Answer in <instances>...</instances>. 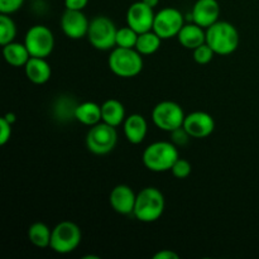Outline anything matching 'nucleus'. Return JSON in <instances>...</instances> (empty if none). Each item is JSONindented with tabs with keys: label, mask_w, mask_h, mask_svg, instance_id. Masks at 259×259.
<instances>
[{
	"label": "nucleus",
	"mask_w": 259,
	"mask_h": 259,
	"mask_svg": "<svg viewBox=\"0 0 259 259\" xmlns=\"http://www.w3.org/2000/svg\"><path fill=\"white\" fill-rule=\"evenodd\" d=\"M108 66L118 77L132 78L143 70V58L136 48L115 47L109 56Z\"/></svg>",
	"instance_id": "nucleus-4"
},
{
	"label": "nucleus",
	"mask_w": 259,
	"mask_h": 259,
	"mask_svg": "<svg viewBox=\"0 0 259 259\" xmlns=\"http://www.w3.org/2000/svg\"><path fill=\"white\" fill-rule=\"evenodd\" d=\"M75 120L83 125L93 126L101 121V105L94 101H83L78 104L75 111Z\"/></svg>",
	"instance_id": "nucleus-21"
},
{
	"label": "nucleus",
	"mask_w": 259,
	"mask_h": 259,
	"mask_svg": "<svg viewBox=\"0 0 259 259\" xmlns=\"http://www.w3.org/2000/svg\"><path fill=\"white\" fill-rule=\"evenodd\" d=\"M180 255L171 249H163L157 252L153 255V259H179Z\"/></svg>",
	"instance_id": "nucleus-33"
},
{
	"label": "nucleus",
	"mask_w": 259,
	"mask_h": 259,
	"mask_svg": "<svg viewBox=\"0 0 259 259\" xmlns=\"http://www.w3.org/2000/svg\"><path fill=\"white\" fill-rule=\"evenodd\" d=\"M191 171H192L191 163H190V162L185 158L177 159L171 168L172 175H174V176L179 180L187 179V177L191 175Z\"/></svg>",
	"instance_id": "nucleus-28"
},
{
	"label": "nucleus",
	"mask_w": 259,
	"mask_h": 259,
	"mask_svg": "<svg viewBox=\"0 0 259 259\" xmlns=\"http://www.w3.org/2000/svg\"><path fill=\"white\" fill-rule=\"evenodd\" d=\"M154 17L156 13L153 12V8L148 7L142 0L136 2L126 10V25L141 34L153 29Z\"/></svg>",
	"instance_id": "nucleus-11"
},
{
	"label": "nucleus",
	"mask_w": 259,
	"mask_h": 259,
	"mask_svg": "<svg viewBox=\"0 0 259 259\" xmlns=\"http://www.w3.org/2000/svg\"><path fill=\"white\" fill-rule=\"evenodd\" d=\"M137 194L128 185H118L114 187L109 196L111 209L120 215H131L134 212Z\"/></svg>",
	"instance_id": "nucleus-14"
},
{
	"label": "nucleus",
	"mask_w": 259,
	"mask_h": 259,
	"mask_svg": "<svg viewBox=\"0 0 259 259\" xmlns=\"http://www.w3.org/2000/svg\"><path fill=\"white\" fill-rule=\"evenodd\" d=\"M24 72L28 80L34 85H43L48 82L52 75V68L46 58L30 57L29 61L25 63Z\"/></svg>",
	"instance_id": "nucleus-17"
},
{
	"label": "nucleus",
	"mask_w": 259,
	"mask_h": 259,
	"mask_svg": "<svg viewBox=\"0 0 259 259\" xmlns=\"http://www.w3.org/2000/svg\"><path fill=\"white\" fill-rule=\"evenodd\" d=\"M192 56H194V60L196 63H199V65H207V63L212 61L215 52L207 43H204V45L199 46V47L192 51Z\"/></svg>",
	"instance_id": "nucleus-27"
},
{
	"label": "nucleus",
	"mask_w": 259,
	"mask_h": 259,
	"mask_svg": "<svg viewBox=\"0 0 259 259\" xmlns=\"http://www.w3.org/2000/svg\"><path fill=\"white\" fill-rule=\"evenodd\" d=\"M116 32L118 28L110 18L98 15L89 25L88 39L95 50L110 51L116 47Z\"/></svg>",
	"instance_id": "nucleus-5"
},
{
	"label": "nucleus",
	"mask_w": 259,
	"mask_h": 259,
	"mask_svg": "<svg viewBox=\"0 0 259 259\" xmlns=\"http://www.w3.org/2000/svg\"><path fill=\"white\" fill-rule=\"evenodd\" d=\"M3 56L8 65L13 67H24L25 63L32 57L24 43L18 42H10L3 46Z\"/></svg>",
	"instance_id": "nucleus-20"
},
{
	"label": "nucleus",
	"mask_w": 259,
	"mask_h": 259,
	"mask_svg": "<svg viewBox=\"0 0 259 259\" xmlns=\"http://www.w3.org/2000/svg\"><path fill=\"white\" fill-rule=\"evenodd\" d=\"M184 128L191 138L204 139L211 136L212 132L215 131V120L209 113L192 111L185 118Z\"/></svg>",
	"instance_id": "nucleus-13"
},
{
	"label": "nucleus",
	"mask_w": 259,
	"mask_h": 259,
	"mask_svg": "<svg viewBox=\"0 0 259 259\" xmlns=\"http://www.w3.org/2000/svg\"><path fill=\"white\" fill-rule=\"evenodd\" d=\"M185 25V18L176 8H163L156 13L153 23V32H156L162 40L177 37Z\"/></svg>",
	"instance_id": "nucleus-10"
},
{
	"label": "nucleus",
	"mask_w": 259,
	"mask_h": 259,
	"mask_svg": "<svg viewBox=\"0 0 259 259\" xmlns=\"http://www.w3.org/2000/svg\"><path fill=\"white\" fill-rule=\"evenodd\" d=\"M17 37V25L9 14H0V45L14 42Z\"/></svg>",
	"instance_id": "nucleus-25"
},
{
	"label": "nucleus",
	"mask_w": 259,
	"mask_h": 259,
	"mask_svg": "<svg viewBox=\"0 0 259 259\" xmlns=\"http://www.w3.org/2000/svg\"><path fill=\"white\" fill-rule=\"evenodd\" d=\"M179 43L186 50L194 51L199 46L206 43V30L196 23H187L177 34Z\"/></svg>",
	"instance_id": "nucleus-18"
},
{
	"label": "nucleus",
	"mask_w": 259,
	"mask_h": 259,
	"mask_svg": "<svg viewBox=\"0 0 259 259\" xmlns=\"http://www.w3.org/2000/svg\"><path fill=\"white\" fill-rule=\"evenodd\" d=\"M142 2L146 3V4L148 5V7L153 8V9L157 7V5L159 4V0H142Z\"/></svg>",
	"instance_id": "nucleus-34"
},
{
	"label": "nucleus",
	"mask_w": 259,
	"mask_h": 259,
	"mask_svg": "<svg viewBox=\"0 0 259 259\" xmlns=\"http://www.w3.org/2000/svg\"><path fill=\"white\" fill-rule=\"evenodd\" d=\"M40 2H45V0H40Z\"/></svg>",
	"instance_id": "nucleus-37"
},
{
	"label": "nucleus",
	"mask_w": 259,
	"mask_h": 259,
	"mask_svg": "<svg viewBox=\"0 0 259 259\" xmlns=\"http://www.w3.org/2000/svg\"><path fill=\"white\" fill-rule=\"evenodd\" d=\"M139 33L132 29L129 25L120 28L116 32V47L123 48H136Z\"/></svg>",
	"instance_id": "nucleus-26"
},
{
	"label": "nucleus",
	"mask_w": 259,
	"mask_h": 259,
	"mask_svg": "<svg viewBox=\"0 0 259 259\" xmlns=\"http://www.w3.org/2000/svg\"><path fill=\"white\" fill-rule=\"evenodd\" d=\"M185 118L186 114L181 105L171 100L161 101L152 110V120L154 125L168 133L184 125Z\"/></svg>",
	"instance_id": "nucleus-8"
},
{
	"label": "nucleus",
	"mask_w": 259,
	"mask_h": 259,
	"mask_svg": "<svg viewBox=\"0 0 259 259\" xmlns=\"http://www.w3.org/2000/svg\"><path fill=\"white\" fill-rule=\"evenodd\" d=\"M12 126L13 124L9 123L4 116L0 118V144L2 146H5L10 141V137H12Z\"/></svg>",
	"instance_id": "nucleus-31"
},
{
	"label": "nucleus",
	"mask_w": 259,
	"mask_h": 259,
	"mask_svg": "<svg viewBox=\"0 0 259 259\" xmlns=\"http://www.w3.org/2000/svg\"><path fill=\"white\" fill-rule=\"evenodd\" d=\"M78 104L71 100L70 98H60L55 104V115L62 121H68L70 119H75V111Z\"/></svg>",
	"instance_id": "nucleus-24"
},
{
	"label": "nucleus",
	"mask_w": 259,
	"mask_h": 259,
	"mask_svg": "<svg viewBox=\"0 0 259 259\" xmlns=\"http://www.w3.org/2000/svg\"><path fill=\"white\" fill-rule=\"evenodd\" d=\"M126 118L125 108L121 101L116 99H108L101 105V121L113 126H119Z\"/></svg>",
	"instance_id": "nucleus-19"
},
{
	"label": "nucleus",
	"mask_w": 259,
	"mask_h": 259,
	"mask_svg": "<svg viewBox=\"0 0 259 259\" xmlns=\"http://www.w3.org/2000/svg\"><path fill=\"white\" fill-rule=\"evenodd\" d=\"M4 118L7 119V120L9 121V123H12V124L15 121V115H14V114H12V113H8L7 115H4Z\"/></svg>",
	"instance_id": "nucleus-35"
},
{
	"label": "nucleus",
	"mask_w": 259,
	"mask_h": 259,
	"mask_svg": "<svg viewBox=\"0 0 259 259\" xmlns=\"http://www.w3.org/2000/svg\"><path fill=\"white\" fill-rule=\"evenodd\" d=\"M88 4L89 0H65L66 9L70 10H83Z\"/></svg>",
	"instance_id": "nucleus-32"
},
{
	"label": "nucleus",
	"mask_w": 259,
	"mask_h": 259,
	"mask_svg": "<svg viewBox=\"0 0 259 259\" xmlns=\"http://www.w3.org/2000/svg\"><path fill=\"white\" fill-rule=\"evenodd\" d=\"M90 20L82 10L66 9L61 17V29L70 39H81L88 37Z\"/></svg>",
	"instance_id": "nucleus-12"
},
{
	"label": "nucleus",
	"mask_w": 259,
	"mask_h": 259,
	"mask_svg": "<svg viewBox=\"0 0 259 259\" xmlns=\"http://www.w3.org/2000/svg\"><path fill=\"white\" fill-rule=\"evenodd\" d=\"M85 143L89 152L96 156H104L115 148L118 143V132L115 126L100 121L90 126V131L86 134Z\"/></svg>",
	"instance_id": "nucleus-6"
},
{
	"label": "nucleus",
	"mask_w": 259,
	"mask_h": 259,
	"mask_svg": "<svg viewBox=\"0 0 259 259\" xmlns=\"http://www.w3.org/2000/svg\"><path fill=\"white\" fill-rule=\"evenodd\" d=\"M206 43L215 55L229 56L239 47V32L232 23L218 20L206 28Z\"/></svg>",
	"instance_id": "nucleus-2"
},
{
	"label": "nucleus",
	"mask_w": 259,
	"mask_h": 259,
	"mask_svg": "<svg viewBox=\"0 0 259 259\" xmlns=\"http://www.w3.org/2000/svg\"><path fill=\"white\" fill-rule=\"evenodd\" d=\"M220 5L218 0H196L191 10L192 22L202 28H209L219 20Z\"/></svg>",
	"instance_id": "nucleus-15"
},
{
	"label": "nucleus",
	"mask_w": 259,
	"mask_h": 259,
	"mask_svg": "<svg viewBox=\"0 0 259 259\" xmlns=\"http://www.w3.org/2000/svg\"><path fill=\"white\" fill-rule=\"evenodd\" d=\"M82 239L80 227L72 222H61L52 229L50 248L58 254H68L77 249Z\"/></svg>",
	"instance_id": "nucleus-7"
},
{
	"label": "nucleus",
	"mask_w": 259,
	"mask_h": 259,
	"mask_svg": "<svg viewBox=\"0 0 259 259\" xmlns=\"http://www.w3.org/2000/svg\"><path fill=\"white\" fill-rule=\"evenodd\" d=\"M24 4V0H0V14H14Z\"/></svg>",
	"instance_id": "nucleus-30"
},
{
	"label": "nucleus",
	"mask_w": 259,
	"mask_h": 259,
	"mask_svg": "<svg viewBox=\"0 0 259 259\" xmlns=\"http://www.w3.org/2000/svg\"><path fill=\"white\" fill-rule=\"evenodd\" d=\"M161 43L162 38L156 32H153V30H148V32L141 33L138 35L136 50L142 56H151L159 50Z\"/></svg>",
	"instance_id": "nucleus-23"
},
{
	"label": "nucleus",
	"mask_w": 259,
	"mask_h": 259,
	"mask_svg": "<svg viewBox=\"0 0 259 259\" xmlns=\"http://www.w3.org/2000/svg\"><path fill=\"white\" fill-rule=\"evenodd\" d=\"M83 259H100V258L96 257V255H86V257H83Z\"/></svg>",
	"instance_id": "nucleus-36"
},
{
	"label": "nucleus",
	"mask_w": 259,
	"mask_h": 259,
	"mask_svg": "<svg viewBox=\"0 0 259 259\" xmlns=\"http://www.w3.org/2000/svg\"><path fill=\"white\" fill-rule=\"evenodd\" d=\"M123 132L126 141L132 144H141L146 139L148 123L141 114H131L123 123Z\"/></svg>",
	"instance_id": "nucleus-16"
},
{
	"label": "nucleus",
	"mask_w": 259,
	"mask_h": 259,
	"mask_svg": "<svg viewBox=\"0 0 259 259\" xmlns=\"http://www.w3.org/2000/svg\"><path fill=\"white\" fill-rule=\"evenodd\" d=\"M171 134V142L175 144L176 147H184L189 143L190 141V134L187 133L186 129L184 128V125L180 126V128L175 129V131L169 132Z\"/></svg>",
	"instance_id": "nucleus-29"
},
{
	"label": "nucleus",
	"mask_w": 259,
	"mask_h": 259,
	"mask_svg": "<svg viewBox=\"0 0 259 259\" xmlns=\"http://www.w3.org/2000/svg\"><path fill=\"white\" fill-rule=\"evenodd\" d=\"M166 200L157 187H144L137 194L134 218L142 223H154L163 215Z\"/></svg>",
	"instance_id": "nucleus-3"
},
{
	"label": "nucleus",
	"mask_w": 259,
	"mask_h": 259,
	"mask_svg": "<svg viewBox=\"0 0 259 259\" xmlns=\"http://www.w3.org/2000/svg\"><path fill=\"white\" fill-rule=\"evenodd\" d=\"M179 158V149L171 141L154 142L149 144L142 154L144 167L157 174L171 171L172 166Z\"/></svg>",
	"instance_id": "nucleus-1"
},
{
	"label": "nucleus",
	"mask_w": 259,
	"mask_h": 259,
	"mask_svg": "<svg viewBox=\"0 0 259 259\" xmlns=\"http://www.w3.org/2000/svg\"><path fill=\"white\" fill-rule=\"evenodd\" d=\"M24 45L32 57L47 58L55 48V35L46 25L35 24L25 33Z\"/></svg>",
	"instance_id": "nucleus-9"
},
{
	"label": "nucleus",
	"mask_w": 259,
	"mask_h": 259,
	"mask_svg": "<svg viewBox=\"0 0 259 259\" xmlns=\"http://www.w3.org/2000/svg\"><path fill=\"white\" fill-rule=\"evenodd\" d=\"M51 237H52V230L45 223H33L28 229V239L37 248L50 247Z\"/></svg>",
	"instance_id": "nucleus-22"
}]
</instances>
